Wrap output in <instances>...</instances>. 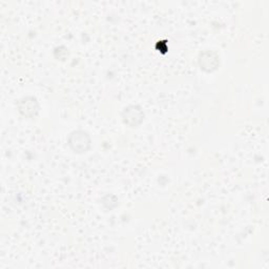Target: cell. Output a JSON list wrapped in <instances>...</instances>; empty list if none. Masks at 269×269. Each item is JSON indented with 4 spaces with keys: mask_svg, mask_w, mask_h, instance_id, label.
<instances>
[{
    "mask_svg": "<svg viewBox=\"0 0 269 269\" xmlns=\"http://www.w3.org/2000/svg\"><path fill=\"white\" fill-rule=\"evenodd\" d=\"M19 110L22 112L24 116L32 117L35 116L38 112V104L34 98L28 97L19 102Z\"/></svg>",
    "mask_w": 269,
    "mask_h": 269,
    "instance_id": "277c9868",
    "label": "cell"
},
{
    "mask_svg": "<svg viewBox=\"0 0 269 269\" xmlns=\"http://www.w3.org/2000/svg\"><path fill=\"white\" fill-rule=\"evenodd\" d=\"M199 64L201 68L208 72H212L216 68L219 64V58L212 52H205V53L201 54L200 59H199Z\"/></svg>",
    "mask_w": 269,
    "mask_h": 269,
    "instance_id": "3957f363",
    "label": "cell"
},
{
    "mask_svg": "<svg viewBox=\"0 0 269 269\" xmlns=\"http://www.w3.org/2000/svg\"><path fill=\"white\" fill-rule=\"evenodd\" d=\"M143 119V112L138 106H128L123 112V120L130 126H136Z\"/></svg>",
    "mask_w": 269,
    "mask_h": 269,
    "instance_id": "7a4b0ae2",
    "label": "cell"
},
{
    "mask_svg": "<svg viewBox=\"0 0 269 269\" xmlns=\"http://www.w3.org/2000/svg\"><path fill=\"white\" fill-rule=\"evenodd\" d=\"M70 146L77 152H84L88 150L90 139L88 134L82 130H77L70 134L68 138Z\"/></svg>",
    "mask_w": 269,
    "mask_h": 269,
    "instance_id": "6da1fadb",
    "label": "cell"
}]
</instances>
